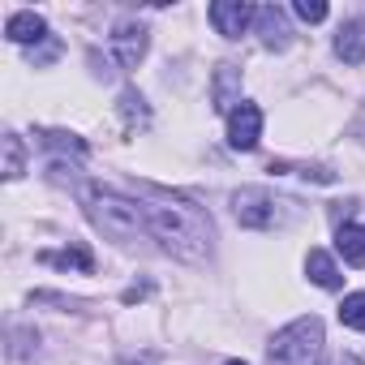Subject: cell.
<instances>
[{
	"label": "cell",
	"mask_w": 365,
	"mask_h": 365,
	"mask_svg": "<svg viewBox=\"0 0 365 365\" xmlns=\"http://www.w3.org/2000/svg\"><path fill=\"white\" fill-rule=\"evenodd\" d=\"M241 69L237 65H220V73H215V108L220 112H232L241 99Z\"/></svg>",
	"instance_id": "cell-13"
},
{
	"label": "cell",
	"mask_w": 365,
	"mask_h": 365,
	"mask_svg": "<svg viewBox=\"0 0 365 365\" xmlns=\"http://www.w3.org/2000/svg\"><path fill=\"white\" fill-rule=\"evenodd\" d=\"M305 271H309V279H314L318 288H327V292H335V288L344 284V275H339V267H335V258H331L327 250H309V254H305Z\"/></svg>",
	"instance_id": "cell-11"
},
{
	"label": "cell",
	"mask_w": 365,
	"mask_h": 365,
	"mask_svg": "<svg viewBox=\"0 0 365 365\" xmlns=\"http://www.w3.org/2000/svg\"><path fill=\"white\" fill-rule=\"evenodd\" d=\"M335 365H365V361H361V356H339Z\"/></svg>",
	"instance_id": "cell-19"
},
{
	"label": "cell",
	"mask_w": 365,
	"mask_h": 365,
	"mask_svg": "<svg viewBox=\"0 0 365 365\" xmlns=\"http://www.w3.org/2000/svg\"><path fill=\"white\" fill-rule=\"evenodd\" d=\"M254 22H258V35H262V43H267V48L284 52V48L292 43V26H288V14H284L279 5H262V9L254 14Z\"/></svg>",
	"instance_id": "cell-7"
},
{
	"label": "cell",
	"mask_w": 365,
	"mask_h": 365,
	"mask_svg": "<svg viewBox=\"0 0 365 365\" xmlns=\"http://www.w3.org/2000/svg\"><path fill=\"white\" fill-rule=\"evenodd\" d=\"M339 322L352 327V331H365V292L344 297V305H339Z\"/></svg>",
	"instance_id": "cell-16"
},
{
	"label": "cell",
	"mask_w": 365,
	"mask_h": 365,
	"mask_svg": "<svg viewBox=\"0 0 365 365\" xmlns=\"http://www.w3.org/2000/svg\"><path fill=\"white\" fill-rule=\"evenodd\" d=\"M335 56H339L344 65H361V61H365V18H352V22L339 26V35H335Z\"/></svg>",
	"instance_id": "cell-9"
},
{
	"label": "cell",
	"mask_w": 365,
	"mask_h": 365,
	"mask_svg": "<svg viewBox=\"0 0 365 365\" xmlns=\"http://www.w3.org/2000/svg\"><path fill=\"white\" fill-rule=\"evenodd\" d=\"M228 365H245V361H228Z\"/></svg>",
	"instance_id": "cell-20"
},
{
	"label": "cell",
	"mask_w": 365,
	"mask_h": 365,
	"mask_svg": "<svg viewBox=\"0 0 365 365\" xmlns=\"http://www.w3.org/2000/svg\"><path fill=\"white\" fill-rule=\"evenodd\" d=\"M142 211H146V232L180 262H202L211 254V220L190 198L150 194L142 198Z\"/></svg>",
	"instance_id": "cell-1"
},
{
	"label": "cell",
	"mask_w": 365,
	"mask_h": 365,
	"mask_svg": "<svg viewBox=\"0 0 365 365\" xmlns=\"http://www.w3.org/2000/svg\"><path fill=\"white\" fill-rule=\"evenodd\" d=\"M335 250L348 267H365V228L361 224H339L335 232Z\"/></svg>",
	"instance_id": "cell-12"
},
{
	"label": "cell",
	"mask_w": 365,
	"mask_h": 365,
	"mask_svg": "<svg viewBox=\"0 0 365 365\" xmlns=\"http://www.w3.org/2000/svg\"><path fill=\"white\" fill-rule=\"evenodd\" d=\"M288 202H279L275 194L267 190H237L232 194V211H237V224L241 228H254V232H267V228H279L284 224V211Z\"/></svg>",
	"instance_id": "cell-4"
},
{
	"label": "cell",
	"mask_w": 365,
	"mask_h": 365,
	"mask_svg": "<svg viewBox=\"0 0 365 365\" xmlns=\"http://www.w3.org/2000/svg\"><path fill=\"white\" fill-rule=\"evenodd\" d=\"M120 108H125V116H129L133 125H138V120L146 125V108H142V95H138V91H125V95H120Z\"/></svg>",
	"instance_id": "cell-18"
},
{
	"label": "cell",
	"mask_w": 365,
	"mask_h": 365,
	"mask_svg": "<svg viewBox=\"0 0 365 365\" xmlns=\"http://www.w3.org/2000/svg\"><path fill=\"white\" fill-rule=\"evenodd\" d=\"M5 35H9L14 43H39V39H48V22H43L39 14L22 9V14H14V18L5 22Z\"/></svg>",
	"instance_id": "cell-10"
},
{
	"label": "cell",
	"mask_w": 365,
	"mask_h": 365,
	"mask_svg": "<svg viewBox=\"0 0 365 365\" xmlns=\"http://www.w3.org/2000/svg\"><path fill=\"white\" fill-rule=\"evenodd\" d=\"M211 22H215V31L224 39H241L245 26L254 22V9L245 5V0H215V5H211Z\"/></svg>",
	"instance_id": "cell-6"
},
{
	"label": "cell",
	"mask_w": 365,
	"mask_h": 365,
	"mask_svg": "<svg viewBox=\"0 0 365 365\" xmlns=\"http://www.w3.org/2000/svg\"><path fill=\"white\" fill-rule=\"evenodd\" d=\"M82 207H86L91 224H95V228H103V232H108V237H116V241H133L138 232H146L142 198H129V194H116V190L86 185V190H82Z\"/></svg>",
	"instance_id": "cell-2"
},
{
	"label": "cell",
	"mask_w": 365,
	"mask_h": 365,
	"mask_svg": "<svg viewBox=\"0 0 365 365\" xmlns=\"http://www.w3.org/2000/svg\"><path fill=\"white\" fill-rule=\"evenodd\" d=\"M112 48H116V61H120L125 69H138V61L146 56V26L120 22V26L112 31Z\"/></svg>",
	"instance_id": "cell-8"
},
{
	"label": "cell",
	"mask_w": 365,
	"mask_h": 365,
	"mask_svg": "<svg viewBox=\"0 0 365 365\" xmlns=\"http://www.w3.org/2000/svg\"><path fill=\"white\" fill-rule=\"evenodd\" d=\"M0 146H5V168H0V172H5V180H18L26 172V146H22V138L18 133H5V138H0Z\"/></svg>",
	"instance_id": "cell-15"
},
{
	"label": "cell",
	"mask_w": 365,
	"mask_h": 365,
	"mask_svg": "<svg viewBox=\"0 0 365 365\" xmlns=\"http://www.w3.org/2000/svg\"><path fill=\"white\" fill-rule=\"evenodd\" d=\"M39 262H43V267H65V271L73 267V271H82V275H91V271H95V258H91V250H86V245H73V250H61V254H52V250H43V254H39Z\"/></svg>",
	"instance_id": "cell-14"
},
{
	"label": "cell",
	"mask_w": 365,
	"mask_h": 365,
	"mask_svg": "<svg viewBox=\"0 0 365 365\" xmlns=\"http://www.w3.org/2000/svg\"><path fill=\"white\" fill-rule=\"evenodd\" d=\"M292 14H297L301 22H322V18H327V5H322V0H297Z\"/></svg>",
	"instance_id": "cell-17"
},
{
	"label": "cell",
	"mask_w": 365,
	"mask_h": 365,
	"mask_svg": "<svg viewBox=\"0 0 365 365\" xmlns=\"http://www.w3.org/2000/svg\"><path fill=\"white\" fill-rule=\"evenodd\" d=\"M318 356H322V318L314 314L288 322L267 344V365H318Z\"/></svg>",
	"instance_id": "cell-3"
},
{
	"label": "cell",
	"mask_w": 365,
	"mask_h": 365,
	"mask_svg": "<svg viewBox=\"0 0 365 365\" xmlns=\"http://www.w3.org/2000/svg\"><path fill=\"white\" fill-rule=\"evenodd\" d=\"M258 138H262V108L250 103V99H241L228 112V142H232V150H254Z\"/></svg>",
	"instance_id": "cell-5"
}]
</instances>
